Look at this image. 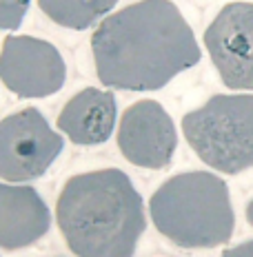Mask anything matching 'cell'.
I'll return each instance as SVG.
<instances>
[{
	"label": "cell",
	"mask_w": 253,
	"mask_h": 257,
	"mask_svg": "<svg viewBox=\"0 0 253 257\" xmlns=\"http://www.w3.org/2000/svg\"><path fill=\"white\" fill-rule=\"evenodd\" d=\"M96 73L111 89L155 91L200 62L193 29L171 0H140L91 36Z\"/></svg>",
	"instance_id": "cell-1"
},
{
	"label": "cell",
	"mask_w": 253,
	"mask_h": 257,
	"mask_svg": "<svg viewBox=\"0 0 253 257\" xmlns=\"http://www.w3.org/2000/svg\"><path fill=\"white\" fill-rule=\"evenodd\" d=\"M56 219L78 257H133L147 228L142 197L120 169L73 175L60 191Z\"/></svg>",
	"instance_id": "cell-2"
},
{
	"label": "cell",
	"mask_w": 253,
	"mask_h": 257,
	"mask_svg": "<svg viewBox=\"0 0 253 257\" xmlns=\"http://www.w3.org/2000/svg\"><path fill=\"white\" fill-rule=\"evenodd\" d=\"M149 213L155 228L182 248L227 244L235 226L227 184L207 171H189L166 180L151 195Z\"/></svg>",
	"instance_id": "cell-3"
},
{
	"label": "cell",
	"mask_w": 253,
	"mask_h": 257,
	"mask_svg": "<svg viewBox=\"0 0 253 257\" xmlns=\"http://www.w3.org/2000/svg\"><path fill=\"white\" fill-rule=\"evenodd\" d=\"M198 158L220 173L253 169V95H213L182 117Z\"/></svg>",
	"instance_id": "cell-4"
},
{
	"label": "cell",
	"mask_w": 253,
	"mask_h": 257,
	"mask_svg": "<svg viewBox=\"0 0 253 257\" xmlns=\"http://www.w3.org/2000/svg\"><path fill=\"white\" fill-rule=\"evenodd\" d=\"M64 149L38 109H23L0 120V180L31 182L45 175Z\"/></svg>",
	"instance_id": "cell-5"
},
{
	"label": "cell",
	"mask_w": 253,
	"mask_h": 257,
	"mask_svg": "<svg viewBox=\"0 0 253 257\" xmlns=\"http://www.w3.org/2000/svg\"><path fill=\"white\" fill-rule=\"evenodd\" d=\"M62 53L34 36H7L0 49V80L20 98H47L62 89Z\"/></svg>",
	"instance_id": "cell-6"
},
{
	"label": "cell",
	"mask_w": 253,
	"mask_h": 257,
	"mask_svg": "<svg viewBox=\"0 0 253 257\" xmlns=\"http://www.w3.org/2000/svg\"><path fill=\"white\" fill-rule=\"evenodd\" d=\"M204 45L229 89H253V3H231L204 34Z\"/></svg>",
	"instance_id": "cell-7"
},
{
	"label": "cell",
	"mask_w": 253,
	"mask_h": 257,
	"mask_svg": "<svg viewBox=\"0 0 253 257\" xmlns=\"http://www.w3.org/2000/svg\"><path fill=\"white\" fill-rule=\"evenodd\" d=\"M118 147L131 164L142 169H164L178 147L171 115L155 100H140L122 113L118 126Z\"/></svg>",
	"instance_id": "cell-8"
},
{
	"label": "cell",
	"mask_w": 253,
	"mask_h": 257,
	"mask_svg": "<svg viewBox=\"0 0 253 257\" xmlns=\"http://www.w3.org/2000/svg\"><path fill=\"white\" fill-rule=\"evenodd\" d=\"M51 226V211L34 186L0 182V248L36 244Z\"/></svg>",
	"instance_id": "cell-9"
},
{
	"label": "cell",
	"mask_w": 253,
	"mask_h": 257,
	"mask_svg": "<svg viewBox=\"0 0 253 257\" xmlns=\"http://www.w3.org/2000/svg\"><path fill=\"white\" fill-rule=\"evenodd\" d=\"M118 102L111 91L87 87L76 93L58 115V128L73 144L96 147L111 138L116 128Z\"/></svg>",
	"instance_id": "cell-10"
},
{
	"label": "cell",
	"mask_w": 253,
	"mask_h": 257,
	"mask_svg": "<svg viewBox=\"0 0 253 257\" xmlns=\"http://www.w3.org/2000/svg\"><path fill=\"white\" fill-rule=\"evenodd\" d=\"M38 5L56 25L82 31L105 20L118 0H38Z\"/></svg>",
	"instance_id": "cell-11"
},
{
	"label": "cell",
	"mask_w": 253,
	"mask_h": 257,
	"mask_svg": "<svg viewBox=\"0 0 253 257\" xmlns=\"http://www.w3.org/2000/svg\"><path fill=\"white\" fill-rule=\"evenodd\" d=\"M31 0H0V29H18Z\"/></svg>",
	"instance_id": "cell-12"
},
{
	"label": "cell",
	"mask_w": 253,
	"mask_h": 257,
	"mask_svg": "<svg viewBox=\"0 0 253 257\" xmlns=\"http://www.w3.org/2000/svg\"><path fill=\"white\" fill-rule=\"evenodd\" d=\"M222 257H253V239L251 242L233 246V248H227L222 253Z\"/></svg>",
	"instance_id": "cell-13"
},
{
	"label": "cell",
	"mask_w": 253,
	"mask_h": 257,
	"mask_svg": "<svg viewBox=\"0 0 253 257\" xmlns=\"http://www.w3.org/2000/svg\"><path fill=\"white\" fill-rule=\"evenodd\" d=\"M246 222H249L251 226H253V200L249 202V204H246Z\"/></svg>",
	"instance_id": "cell-14"
}]
</instances>
